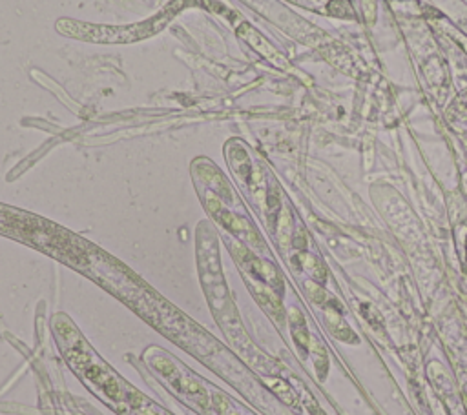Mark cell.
<instances>
[{"label":"cell","mask_w":467,"mask_h":415,"mask_svg":"<svg viewBox=\"0 0 467 415\" xmlns=\"http://www.w3.org/2000/svg\"><path fill=\"white\" fill-rule=\"evenodd\" d=\"M168 13H163L157 18L146 20L142 24L128 26L124 29L106 28V26L79 24V22H73V20H61L57 26H59V31L66 33L68 36L89 40V42H132L135 39H145V36H150L155 31H159L165 26L166 20H168L170 16Z\"/></svg>","instance_id":"1"},{"label":"cell","mask_w":467,"mask_h":415,"mask_svg":"<svg viewBox=\"0 0 467 415\" xmlns=\"http://www.w3.org/2000/svg\"><path fill=\"white\" fill-rule=\"evenodd\" d=\"M292 337H294L299 350L303 353H307L309 351V331H307L305 319H303V315L299 311L292 313Z\"/></svg>","instance_id":"2"},{"label":"cell","mask_w":467,"mask_h":415,"mask_svg":"<svg viewBox=\"0 0 467 415\" xmlns=\"http://www.w3.org/2000/svg\"><path fill=\"white\" fill-rule=\"evenodd\" d=\"M336 317V323H332V320H329V326H330V331H332V335L336 337V339L343 341V343H358V335H356L354 331L350 330L349 326H347V323L342 319V313H334Z\"/></svg>","instance_id":"3"},{"label":"cell","mask_w":467,"mask_h":415,"mask_svg":"<svg viewBox=\"0 0 467 415\" xmlns=\"http://www.w3.org/2000/svg\"><path fill=\"white\" fill-rule=\"evenodd\" d=\"M327 11L330 15L342 16V18H354V9L349 0H330L327 6Z\"/></svg>","instance_id":"4"},{"label":"cell","mask_w":467,"mask_h":415,"mask_svg":"<svg viewBox=\"0 0 467 415\" xmlns=\"http://www.w3.org/2000/svg\"><path fill=\"white\" fill-rule=\"evenodd\" d=\"M316 368H318V377L319 379H325L327 377V368H329V361H327V355H325V350L321 348V353H319V346L318 350H316Z\"/></svg>","instance_id":"5"},{"label":"cell","mask_w":467,"mask_h":415,"mask_svg":"<svg viewBox=\"0 0 467 415\" xmlns=\"http://www.w3.org/2000/svg\"><path fill=\"white\" fill-rule=\"evenodd\" d=\"M362 311H363V317H365V319L369 320V324H372L376 330L382 326V319H376V320L372 319V317H380V313L371 306V304H362Z\"/></svg>","instance_id":"6"},{"label":"cell","mask_w":467,"mask_h":415,"mask_svg":"<svg viewBox=\"0 0 467 415\" xmlns=\"http://www.w3.org/2000/svg\"><path fill=\"white\" fill-rule=\"evenodd\" d=\"M363 4V11L369 22H374V15H376V0H362Z\"/></svg>","instance_id":"7"}]
</instances>
